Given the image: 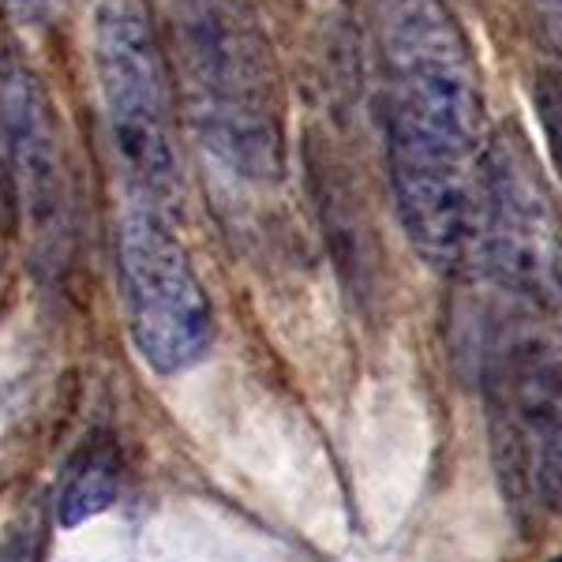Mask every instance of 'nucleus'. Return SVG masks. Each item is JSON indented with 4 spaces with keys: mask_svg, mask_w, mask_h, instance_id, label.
Masks as SVG:
<instances>
[{
    "mask_svg": "<svg viewBox=\"0 0 562 562\" xmlns=\"http://www.w3.org/2000/svg\"><path fill=\"white\" fill-rule=\"evenodd\" d=\"M177 76L199 139L237 177L285 173V105L274 45L244 0H177Z\"/></svg>",
    "mask_w": 562,
    "mask_h": 562,
    "instance_id": "obj_1",
    "label": "nucleus"
},
{
    "mask_svg": "<svg viewBox=\"0 0 562 562\" xmlns=\"http://www.w3.org/2000/svg\"><path fill=\"white\" fill-rule=\"evenodd\" d=\"M94 65L128 206L173 222L180 211L177 94L166 49L143 0H102Z\"/></svg>",
    "mask_w": 562,
    "mask_h": 562,
    "instance_id": "obj_2",
    "label": "nucleus"
},
{
    "mask_svg": "<svg viewBox=\"0 0 562 562\" xmlns=\"http://www.w3.org/2000/svg\"><path fill=\"white\" fill-rule=\"evenodd\" d=\"M379 53L386 124L487 147L476 53L442 0H379Z\"/></svg>",
    "mask_w": 562,
    "mask_h": 562,
    "instance_id": "obj_3",
    "label": "nucleus"
},
{
    "mask_svg": "<svg viewBox=\"0 0 562 562\" xmlns=\"http://www.w3.org/2000/svg\"><path fill=\"white\" fill-rule=\"evenodd\" d=\"M476 259L514 301L562 315V214L518 128L487 135Z\"/></svg>",
    "mask_w": 562,
    "mask_h": 562,
    "instance_id": "obj_4",
    "label": "nucleus"
},
{
    "mask_svg": "<svg viewBox=\"0 0 562 562\" xmlns=\"http://www.w3.org/2000/svg\"><path fill=\"white\" fill-rule=\"evenodd\" d=\"M121 296L139 357L161 375H180L214 346V307L173 222L143 206L121 217Z\"/></svg>",
    "mask_w": 562,
    "mask_h": 562,
    "instance_id": "obj_5",
    "label": "nucleus"
},
{
    "mask_svg": "<svg viewBox=\"0 0 562 562\" xmlns=\"http://www.w3.org/2000/svg\"><path fill=\"white\" fill-rule=\"evenodd\" d=\"M492 439L506 492L521 506H562V352L510 341L487 368Z\"/></svg>",
    "mask_w": 562,
    "mask_h": 562,
    "instance_id": "obj_6",
    "label": "nucleus"
},
{
    "mask_svg": "<svg viewBox=\"0 0 562 562\" xmlns=\"http://www.w3.org/2000/svg\"><path fill=\"white\" fill-rule=\"evenodd\" d=\"M386 166L413 248L435 270L469 267L480 251L484 150L390 124Z\"/></svg>",
    "mask_w": 562,
    "mask_h": 562,
    "instance_id": "obj_7",
    "label": "nucleus"
},
{
    "mask_svg": "<svg viewBox=\"0 0 562 562\" xmlns=\"http://www.w3.org/2000/svg\"><path fill=\"white\" fill-rule=\"evenodd\" d=\"M0 166L34 240L65 229V154L53 102L34 71L0 53Z\"/></svg>",
    "mask_w": 562,
    "mask_h": 562,
    "instance_id": "obj_8",
    "label": "nucleus"
},
{
    "mask_svg": "<svg viewBox=\"0 0 562 562\" xmlns=\"http://www.w3.org/2000/svg\"><path fill=\"white\" fill-rule=\"evenodd\" d=\"M121 495V461L109 447H83V454L68 465L57 495V525L76 529L98 514H105Z\"/></svg>",
    "mask_w": 562,
    "mask_h": 562,
    "instance_id": "obj_9",
    "label": "nucleus"
},
{
    "mask_svg": "<svg viewBox=\"0 0 562 562\" xmlns=\"http://www.w3.org/2000/svg\"><path fill=\"white\" fill-rule=\"evenodd\" d=\"M532 102L540 113V128L548 139V154L562 177V68H540L532 83Z\"/></svg>",
    "mask_w": 562,
    "mask_h": 562,
    "instance_id": "obj_10",
    "label": "nucleus"
},
{
    "mask_svg": "<svg viewBox=\"0 0 562 562\" xmlns=\"http://www.w3.org/2000/svg\"><path fill=\"white\" fill-rule=\"evenodd\" d=\"M0 562H34V548H31V540H12L4 551H0Z\"/></svg>",
    "mask_w": 562,
    "mask_h": 562,
    "instance_id": "obj_11",
    "label": "nucleus"
}]
</instances>
